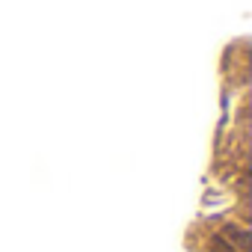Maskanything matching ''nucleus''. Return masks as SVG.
Segmentation results:
<instances>
[{
	"label": "nucleus",
	"mask_w": 252,
	"mask_h": 252,
	"mask_svg": "<svg viewBox=\"0 0 252 252\" xmlns=\"http://www.w3.org/2000/svg\"><path fill=\"white\" fill-rule=\"evenodd\" d=\"M220 77L228 92L246 95L249 89V39L246 36L225 45L222 60H220Z\"/></svg>",
	"instance_id": "2"
},
{
	"label": "nucleus",
	"mask_w": 252,
	"mask_h": 252,
	"mask_svg": "<svg viewBox=\"0 0 252 252\" xmlns=\"http://www.w3.org/2000/svg\"><path fill=\"white\" fill-rule=\"evenodd\" d=\"M199 243H202V252H249L246 225L243 222H234L228 217L208 220L202 225Z\"/></svg>",
	"instance_id": "1"
}]
</instances>
